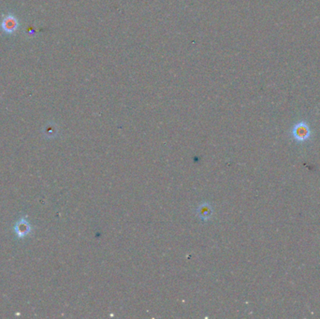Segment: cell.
Wrapping results in <instances>:
<instances>
[{
  "instance_id": "1",
  "label": "cell",
  "mask_w": 320,
  "mask_h": 319,
  "mask_svg": "<svg viewBox=\"0 0 320 319\" xmlns=\"http://www.w3.org/2000/svg\"><path fill=\"white\" fill-rule=\"evenodd\" d=\"M30 229H31L30 224L28 221L25 220L24 218H21L14 226V230L19 238H23L24 236H26L30 233Z\"/></svg>"
}]
</instances>
